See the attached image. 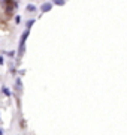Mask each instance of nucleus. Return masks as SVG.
I'll return each mask as SVG.
<instances>
[{"mask_svg": "<svg viewBox=\"0 0 127 135\" xmlns=\"http://www.w3.org/2000/svg\"><path fill=\"white\" fill-rule=\"evenodd\" d=\"M49 9H51V3H45L42 6V11H49Z\"/></svg>", "mask_w": 127, "mask_h": 135, "instance_id": "obj_1", "label": "nucleus"}, {"mask_svg": "<svg viewBox=\"0 0 127 135\" xmlns=\"http://www.w3.org/2000/svg\"><path fill=\"white\" fill-rule=\"evenodd\" d=\"M54 2H55V3H57V5H63V3H64L63 0H54Z\"/></svg>", "mask_w": 127, "mask_h": 135, "instance_id": "obj_2", "label": "nucleus"}]
</instances>
